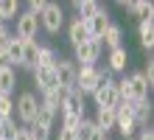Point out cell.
Here are the masks:
<instances>
[{
	"label": "cell",
	"instance_id": "3957f363",
	"mask_svg": "<svg viewBox=\"0 0 154 140\" xmlns=\"http://www.w3.org/2000/svg\"><path fill=\"white\" fill-rule=\"evenodd\" d=\"M37 109H39V98L34 95V92H20V95H17V101H14V112H17V118H20L23 126H31V123H34Z\"/></svg>",
	"mask_w": 154,
	"mask_h": 140
},
{
	"label": "cell",
	"instance_id": "d4e9b609",
	"mask_svg": "<svg viewBox=\"0 0 154 140\" xmlns=\"http://www.w3.org/2000/svg\"><path fill=\"white\" fill-rule=\"evenodd\" d=\"M56 51L51 48V45H39V53H37V67H53L56 64Z\"/></svg>",
	"mask_w": 154,
	"mask_h": 140
},
{
	"label": "cell",
	"instance_id": "44dd1931",
	"mask_svg": "<svg viewBox=\"0 0 154 140\" xmlns=\"http://www.w3.org/2000/svg\"><path fill=\"white\" fill-rule=\"evenodd\" d=\"M37 53H39V42L37 39H34V42H23V64H20V67L34 70V67H37Z\"/></svg>",
	"mask_w": 154,
	"mask_h": 140
},
{
	"label": "cell",
	"instance_id": "7402d4cb",
	"mask_svg": "<svg viewBox=\"0 0 154 140\" xmlns=\"http://www.w3.org/2000/svg\"><path fill=\"white\" fill-rule=\"evenodd\" d=\"M14 87H17V73H14V67H3V70H0V92L14 95Z\"/></svg>",
	"mask_w": 154,
	"mask_h": 140
},
{
	"label": "cell",
	"instance_id": "83f0119b",
	"mask_svg": "<svg viewBox=\"0 0 154 140\" xmlns=\"http://www.w3.org/2000/svg\"><path fill=\"white\" fill-rule=\"evenodd\" d=\"M93 132H95V123H93L90 118H84V120L76 126V140H90V137H93Z\"/></svg>",
	"mask_w": 154,
	"mask_h": 140
},
{
	"label": "cell",
	"instance_id": "8992f818",
	"mask_svg": "<svg viewBox=\"0 0 154 140\" xmlns=\"http://www.w3.org/2000/svg\"><path fill=\"white\" fill-rule=\"evenodd\" d=\"M76 73H79V64L73 59H56L53 64V76H56V84L65 90H73L76 87Z\"/></svg>",
	"mask_w": 154,
	"mask_h": 140
},
{
	"label": "cell",
	"instance_id": "484cf974",
	"mask_svg": "<svg viewBox=\"0 0 154 140\" xmlns=\"http://www.w3.org/2000/svg\"><path fill=\"white\" fill-rule=\"evenodd\" d=\"M17 14H20V3L17 0H0V17H3V23L14 20Z\"/></svg>",
	"mask_w": 154,
	"mask_h": 140
},
{
	"label": "cell",
	"instance_id": "f1b7e54d",
	"mask_svg": "<svg viewBox=\"0 0 154 140\" xmlns=\"http://www.w3.org/2000/svg\"><path fill=\"white\" fill-rule=\"evenodd\" d=\"M17 132V123H14V118H6V120H0V140H11Z\"/></svg>",
	"mask_w": 154,
	"mask_h": 140
},
{
	"label": "cell",
	"instance_id": "ac0fdd59",
	"mask_svg": "<svg viewBox=\"0 0 154 140\" xmlns=\"http://www.w3.org/2000/svg\"><path fill=\"white\" fill-rule=\"evenodd\" d=\"M93 123H95L98 132L109 135L112 129H115V109H98V112H95V118H93Z\"/></svg>",
	"mask_w": 154,
	"mask_h": 140
},
{
	"label": "cell",
	"instance_id": "603a6c76",
	"mask_svg": "<svg viewBox=\"0 0 154 140\" xmlns=\"http://www.w3.org/2000/svg\"><path fill=\"white\" fill-rule=\"evenodd\" d=\"M34 123H37V126H42V129H48V132H51V129H53V123H56V112L39 104V109H37V118H34Z\"/></svg>",
	"mask_w": 154,
	"mask_h": 140
},
{
	"label": "cell",
	"instance_id": "4316f807",
	"mask_svg": "<svg viewBox=\"0 0 154 140\" xmlns=\"http://www.w3.org/2000/svg\"><path fill=\"white\" fill-rule=\"evenodd\" d=\"M14 118V95L8 92H0V120Z\"/></svg>",
	"mask_w": 154,
	"mask_h": 140
},
{
	"label": "cell",
	"instance_id": "4dcf8cb0",
	"mask_svg": "<svg viewBox=\"0 0 154 140\" xmlns=\"http://www.w3.org/2000/svg\"><path fill=\"white\" fill-rule=\"evenodd\" d=\"M45 3H48V0H31V3H28V14H37L39 17V11L45 8Z\"/></svg>",
	"mask_w": 154,
	"mask_h": 140
},
{
	"label": "cell",
	"instance_id": "d6986e66",
	"mask_svg": "<svg viewBox=\"0 0 154 140\" xmlns=\"http://www.w3.org/2000/svg\"><path fill=\"white\" fill-rule=\"evenodd\" d=\"M121 42H123V28L112 23V25L104 31V36H101V45H106L109 51H115V48H121Z\"/></svg>",
	"mask_w": 154,
	"mask_h": 140
},
{
	"label": "cell",
	"instance_id": "836d02e7",
	"mask_svg": "<svg viewBox=\"0 0 154 140\" xmlns=\"http://www.w3.org/2000/svg\"><path fill=\"white\" fill-rule=\"evenodd\" d=\"M132 140H134V137H132Z\"/></svg>",
	"mask_w": 154,
	"mask_h": 140
},
{
	"label": "cell",
	"instance_id": "1f68e13d",
	"mask_svg": "<svg viewBox=\"0 0 154 140\" xmlns=\"http://www.w3.org/2000/svg\"><path fill=\"white\" fill-rule=\"evenodd\" d=\"M56 140H76V132H73V129H59Z\"/></svg>",
	"mask_w": 154,
	"mask_h": 140
},
{
	"label": "cell",
	"instance_id": "ba28073f",
	"mask_svg": "<svg viewBox=\"0 0 154 140\" xmlns=\"http://www.w3.org/2000/svg\"><path fill=\"white\" fill-rule=\"evenodd\" d=\"M93 98H95V107L98 109H115V104H118V92H115V81L106 76L101 84L95 87V92H93Z\"/></svg>",
	"mask_w": 154,
	"mask_h": 140
},
{
	"label": "cell",
	"instance_id": "d6a6232c",
	"mask_svg": "<svg viewBox=\"0 0 154 140\" xmlns=\"http://www.w3.org/2000/svg\"><path fill=\"white\" fill-rule=\"evenodd\" d=\"M11 140H31V137H28V129H25V126H17V132H14Z\"/></svg>",
	"mask_w": 154,
	"mask_h": 140
},
{
	"label": "cell",
	"instance_id": "7a4b0ae2",
	"mask_svg": "<svg viewBox=\"0 0 154 140\" xmlns=\"http://www.w3.org/2000/svg\"><path fill=\"white\" fill-rule=\"evenodd\" d=\"M62 25H65V11H62L59 3H45V8L39 11V28L45 34H59Z\"/></svg>",
	"mask_w": 154,
	"mask_h": 140
},
{
	"label": "cell",
	"instance_id": "5bb4252c",
	"mask_svg": "<svg viewBox=\"0 0 154 140\" xmlns=\"http://www.w3.org/2000/svg\"><path fill=\"white\" fill-rule=\"evenodd\" d=\"M67 39H70L73 48H79V45H84V42L90 39V36H87V28H84V23H81L79 17H73L70 25H67Z\"/></svg>",
	"mask_w": 154,
	"mask_h": 140
},
{
	"label": "cell",
	"instance_id": "4fadbf2b",
	"mask_svg": "<svg viewBox=\"0 0 154 140\" xmlns=\"http://www.w3.org/2000/svg\"><path fill=\"white\" fill-rule=\"evenodd\" d=\"M129 107H132V118H134V123H137V129L151 126V101H134Z\"/></svg>",
	"mask_w": 154,
	"mask_h": 140
},
{
	"label": "cell",
	"instance_id": "277c9868",
	"mask_svg": "<svg viewBox=\"0 0 154 140\" xmlns=\"http://www.w3.org/2000/svg\"><path fill=\"white\" fill-rule=\"evenodd\" d=\"M37 34H39V17L37 14H28V11L17 14V23H14V36L20 42H34Z\"/></svg>",
	"mask_w": 154,
	"mask_h": 140
},
{
	"label": "cell",
	"instance_id": "5b68a950",
	"mask_svg": "<svg viewBox=\"0 0 154 140\" xmlns=\"http://www.w3.org/2000/svg\"><path fill=\"white\" fill-rule=\"evenodd\" d=\"M115 129L121 132L123 140H132L134 132H137V123H134V118H132V107L123 104V101L115 104Z\"/></svg>",
	"mask_w": 154,
	"mask_h": 140
},
{
	"label": "cell",
	"instance_id": "e0dca14e",
	"mask_svg": "<svg viewBox=\"0 0 154 140\" xmlns=\"http://www.w3.org/2000/svg\"><path fill=\"white\" fill-rule=\"evenodd\" d=\"M109 64H106V70L109 73H123L126 70V62H129V53H126V48L121 45V48L109 51V59H106Z\"/></svg>",
	"mask_w": 154,
	"mask_h": 140
},
{
	"label": "cell",
	"instance_id": "7c38bea8",
	"mask_svg": "<svg viewBox=\"0 0 154 140\" xmlns=\"http://www.w3.org/2000/svg\"><path fill=\"white\" fill-rule=\"evenodd\" d=\"M34 81H37V90L39 92H48V90H56V76H53V67H34Z\"/></svg>",
	"mask_w": 154,
	"mask_h": 140
},
{
	"label": "cell",
	"instance_id": "9a60e30c",
	"mask_svg": "<svg viewBox=\"0 0 154 140\" xmlns=\"http://www.w3.org/2000/svg\"><path fill=\"white\" fill-rule=\"evenodd\" d=\"M137 36H140V48L151 51L154 48V17L151 20H140L137 23Z\"/></svg>",
	"mask_w": 154,
	"mask_h": 140
},
{
	"label": "cell",
	"instance_id": "9c48e42d",
	"mask_svg": "<svg viewBox=\"0 0 154 140\" xmlns=\"http://www.w3.org/2000/svg\"><path fill=\"white\" fill-rule=\"evenodd\" d=\"M81 23H84V28H87V36H90V39H101V36H104V31L112 25V20H109V14H106V8H104V6L98 8L93 17H87V20H81Z\"/></svg>",
	"mask_w": 154,
	"mask_h": 140
},
{
	"label": "cell",
	"instance_id": "8fae6325",
	"mask_svg": "<svg viewBox=\"0 0 154 140\" xmlns=\"http://www.w3.org/2000/svg\"><path fill=\"white\" fill-rule=\"evenodd\" d=\"M129 90H132V104L134 101H149V81L143 79V73L137 70V73H132L129 76Z\"/></svg>",
	"mask_w": 154,
	"mask_h": 140
},
{
	"label": "cell",
	"instance_id": "52a82bcc",
	"mask_svg": "<svg viewBox=\"0 0 154 140\" xmlns=\"http://www.w3.org/2000/svg\"><path fill=\"white\" fill-rule=\"evenodd\" d=\"M73 51H76L73 62H79V67H87V64H95L98 59H101L104 45H101V39H87L84 45H79V48H73Z\"/></svg>",
	"mask_w": 154,
	"mask_h": 140
},
{
	"label": "cell",
	"instance_id": "30bf717a",
	"mask_svg": "<svg viewBox=\"0 0 154 140\" xmlns=\"http://www.w3.org/2000/svg\"><path fill=\"white\" fill-rule=\"evenodd\" d=\"M84 95L81 92H76V90H70L67 95H65V101H62V115H67V118H84Z\"/></svg>",
	"mask_w": 154,
	"mask_h": 140
},
{
	"label": "cell",
	"instance_id": "2e32d148",
	"mask_svg": "<svg viewBox=\"0 0 154 140\" xmlns=\"http://www.w3.org/2000/svg\"><path fill=\"white\" fill-rule=\"evenodd\" d=\"M67 92H70V90H65V87L48 90V92H42V101H39V104H42V107H48V109H53V112H59V109H62V101H65Z\"/></svg>",
	"mask_w": 154,
	"mask_h": 140
},
{
	"label": "cell",
	"instance_id": "f546056e",
	"mask_svg": "<svg viewBox=\"0 0 154 140\" xmlns=\"http://www.w3.org/2000/svg\"><path fill=\"white\" fill-rule=\"evenodd\" d=\"M25 129H28V137H31V140H48V137H51L48 129H42V126H37V123H31V126H25Z\"/></svg>",
	"mask_w": 154,
	"mask_h": 140
},
{
	"label": "cell",
	"instance_id": "ffe728a7",
	"mask_svg": "<svg viewBox=\"0 0 154 140\" xmlns=\"http://www.w3.org/2000/svg\"><path fill=\"white\" fill-rule=\"evenodd\" d=\"M6 53H8V62H11V67H20L23 64V42L17 39V36L11 34V39L6 42V48H3Z\"/></svg>",
	"mask_w": 154,
	"mask_h": 140
},
{
	"label": "cell",
	"instance_id": "6da1fadb",
	"mask_svg": "<svg viewBox=\"0 0 154 140\" xmlns=\"http://www.w3.org/2000/svg\"><path fill=\"white\" fill-rule=\"evenodd\" d=\"M106 76H109V70H101L98 64H87V67H79V73H76V92H81V95H93L95 92V87L101 84Z\"/></svg>",
	"mask_w": 154,
	"mask_h": 140
},
{
	"label": "cell",
	"instance_id": "cb8c5ba5",
	"mask_svg": "<svg viewBox=\"0 0 154 140\" xmlns=\"http://www.w3.org/2000/svg\"><path fill=\"white\" fill-rule=\"evenodd\" d=\"M73 8H76L79 20H87V17H93L101 6H98L95 0H73Z\"/></svg>",
	"mask_w": 154,
	"mask_h": 140
}]
</instances>
